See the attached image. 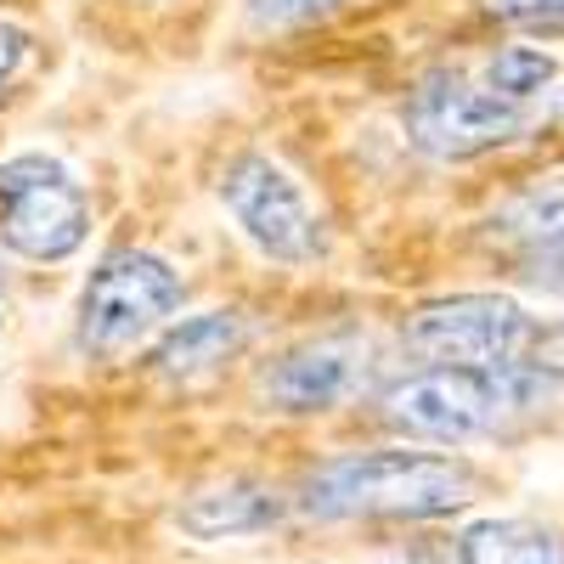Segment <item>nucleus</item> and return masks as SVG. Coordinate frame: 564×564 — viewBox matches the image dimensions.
Wrapping results in <instances>:
<instances>
[{
    "label": "nucleus",
    "mask_w": 564,
    "mask_h": 564,
    "mask_svg": "<svg viewBox=\"0 0 564 564\" xmlns=\"http://www.w3.org/2000/svg\"><path fill=\"white\" fill-rule=\"evenodd\" d=\"M486 7L508 23H525V29H547L564 23V0H486Z\"/></svg>",
    "instance_id": "2eb2a0df"
},
{
    "label": "nucleus",
    "mask_w": 564,
    "mask_h": 564,
    "mask_svg": "<svg viewBox=\"0 0 564 564\" xmlns=\"http://www.w3.org/2000/svg\"><path fill=\"white\" fill-rule=\"evenodd\" d=\"M289 520V497L265 480H220L193 491L175 508V525L193 542H238V536H265L271 525Z\"/></svg>",
    "instance_id": "1a4fd4ad"
},
{
    "label": "nucleus",
    "mask_w": 564,
    "mask_h": 564,
    "mask_svg": "<svg viewBox=\"0 0 564 564\" xmlns=\"http://www.w3.org/2000/svg\"><path fill=\"white\" fill-rule=\"evenodd\" d=\"M361 384H367V350H361V339H350V334L311 339V345L289 350V356H282L265 379H260L265 401L282 406V412H334V406H345Z\"/></svg>",
    "instance_id": "6e6552de"
},
{
    "label": "nucleus",
    "mask_w": 564,
    "mask_h": 564,
    "mask_svg": "<svg viewBox=\"0 0 564 564\" xmlns=\"http://www.w3.org/2000/svg\"><path fill=\"white\" fill-rule=\"evenodd\" d=\"M542 327L508 294H446L417 305L401 327V345L423 367H520L531 361Z\"/></svg>",
    "instance_id": "20e7f679"
},
{
    "label": "nucleus",
    "mask_w": 564,
    "mask_h": 564,
    "mask_svg": "<svg viewBox=\"0 0 564 564\" xmlns=\"http://www.w3.org/2000/svg\"><path fill=\"white\" fill-rule=\"evenodd\" d=\"M457 564H564V531L525 513L480 520L457 536Z\"/></svg>",
    "instance_id": "9b49d317"
},
{
    "label": "nucleus",
    "mask_w": 564,
    "mask_h": 564,
    "mask_svg": "<svg viewBox=\"0 0 564 564\" xmlns=\"http://www.w3.org/2000/svg\"><path fill=\"white\" fill-rule=\"evenodd\" d=\"M243 345H249L243 311H204V316L175 322L170 334L153 345V367L164 372V379H204V372L231 361Z\"/></svg>",
    "instance_id": "9d476101"
},
{
    "label": "nucleus",
    "mask_w": 564,
    "mask_h": 564,
    "mask_svg": "<svg viewBox=\"0 0 564 564\" xmlns=\"http://www.w3.org/2000/svg\"><path fill=\"white\" fill-rule=\"evenodd\" d=\"M90 238V198L52 153L0 164V243L23 260H68Z\"/></svg>",
    "instance_id": "39448f33"
},
{
    "label": "nucleus",
    "mask_w": 564,
    "mask_h": 564,
    "mask_svg": "<svg viewBox=\"0 0 564 564\" xmlns=\"http://www.w3.org/2000/svg\"><path fill=\"white\" fill-rule=\"evenodd\" d=\"M345 0H249V18L265 23V29H289V23H311V18H327Z\"/></svg>",
    "instance_id": "4468645a"
},
{
    "label": "nucleus",
    "mask_w": 564,
    "mask_h": 564,
    "mask_svg": "<svg viewBox=\"0 0 564 564\" xmlns=\"http://www.w3.org/2000/svg\"><path fill=\"white\" fill-rule=\"evenodd\" d=\"M0 334H7V305H0Z\"/></svg>",
    "instance_id": "f3484780"
},
{
    "label": "nucleus",
    "mask_w": 564,
    "mask_h": 564,
    "mask_svg": "<svg viewBox=\"0 0 564 564\" xmlns=\"http://www.w3.org/2000/svg\"><path fill=\"white\" fill-rule=\"evenodd\" d=\"M215 193H220L226 215L238 220V231L260 254H271L282 265H311V260L327 254V226H322L316 204L305 198V186L276 159L238 153L220 170Z\"/></svg>",
    "instance_id": "423d86ee"
},
{
    "label": "nucleus",
    "mask_w": 564,
    "mask_h": 564,
    "mask_svg": "<svg viewBox=\"0 0 564 564\" xmlns=\"http://www.w3.org/2000/svg\"><path fill=\"white\" fill-rule=\"evenodd\" d=\"M547 390H553V372H542V361L486 367V372H475V367H417L379 395V412L406 441L468 446V441L497 435L502 423L525 417L531 406H542Z\"/></svg>",
    "instance_id": "f03ea898"
},
{
    "label": "nucleus",
    "mask_w": 564,
    "mask_h": 564,
    "mask_svg": "<svg viewBox=\"0 0 564 564\" xmlns=\"http://www.w3.org/2000/svg\"><path fill=\"white\" fill-rule=\"evenodd\" d=\"M520 276H531V282H547V289H564V238H553L542 254H531V260L520 265Z\"/></svg>",
    "instance_id": "dca6fc26"
},
{
    "label": "nucleus",
    "mask_w": 564,
    "mask_h": 564,
    "mask_svg": "<svg viewBox=\"0 0 564 564\" xmlns=\"http://www.w3.org/2000/svg\"><path fill=\"white\" fill-rule=\"evenodd\" d=\"M186 282L170 260L148 249H113L79 289V350L85 356H130L181 311Z\"/></svg>",
    "instance_id": "7ed1b4c3"
},
{
    "label": "nucleus",
    "mask_w": 564,
    "mask_h": 564,
    "mask_svg": "<svg viewBox=\"0 0 564 564\" xmlns=\"http://www.w3.org/2000/svg\"><path fill=\"white\" fill-rule=\"evenodd\" d=\"M480 497V468L452 452H345L300 480L305 520H446Z\"/></svg>",
    "instance_id": "f257e3e1"
},
{
    "label": "nucleus",
    "mask_w": 564,
    "mask_h": 564,
    "mask_svg": "<svg viewBox=\"0 0 564 564\" xmlns=\"http://www.w3.org/2000/svg\"><path fill=\"white\" fill-rule=\"evenodd\" d=\"M547 79H553V57L536 52V45H502V52L486 63V85L497 90V97L520 102V108L536 97Z\"/></svg>",
    "instance_id": "f8f14e48"
},
{
    "label": "nucleus",
    "mask_w": 564,
    "mask_h": 564,
    "mask_svg": "<svg viewBox=\"0 0 564 564\" xmlns=\"http://www.w3.org/2000/svg\"><path fill=\"white\" fill-rule=\"evenodd\" d=\"M406 119V135L417 153L430 159H475V153H491L502 141L525 135L531 113L520 102L497 97L486 79H468L457 68H435L412 85V97L401 108Z\"/></svg>",
    "instance_id": "0eeeda50"
},
{
    "label": "nucleus",
    "mask_w": 564,
    "mask_h": 564,
    "mask_svg": "<svg viewBox=\"0 0 564 564\" xmlns=\"http://www.w3.org/2000/svg\"><path fill=\"white\" fill-rule=\"evenodd\" d=\"M29 68H34V34L18 23H0V97H12Z\"/></svg>",
    "instance_id": "ddd939ff"
}]
</instances>
